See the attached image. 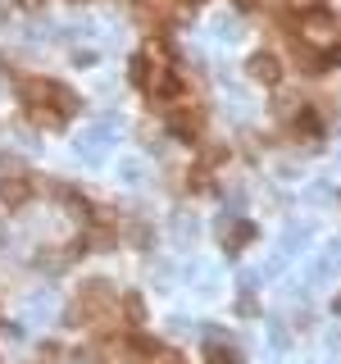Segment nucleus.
Wrapping results in <instances>:
<instances>
[{
    "label": "nucleus",
    "instance_id": "obj_2",
    "mask_svg": "<svg viewBox=\"0 0 341 364\" xmlns=\"http://www.w3.org/2000/svg\"><path fill=\"white\" fill-rule=\"evenodd\" d=\"M250 73H255L259 82H273V78L282 73V64L273 60V55H255V60H250Z\"/></svg>",
    "mask_w": 341,
    "mask_h": 364
},
{
    "label": "nucleus",
    "instance_id": "obj_1",
    "mask_svg": "<svg viewBox=\"0 0 341 364\" xmlns=\"http://www.w3.org/2000/svg\"><path fill=\"white\" fill-rule=\"evenodd\" d=\"M27 191H32V187H27L23 178H5V182H0V200H5V205H23Z\"/></svg>",
    "mask_w": 341,
    "mask_h": 364
},
{
    "label": "nucleus",
    "instance_id": "obj_3",
    "mask_svg": "<svg viewBox=\"0 0 341 364\" xmlns=\"http://www.w3.org/2000/svg\"><path fill=\"white\" fill-rule=\"evenodd\" d=\"M205 360H210V364H241L237 351H232V346H219V342H205Z\"/></svg>",
    "mask_w": 341,
    "mask_h": 364
},
{
    "label": "nucleus",
    "instance_id": "obj_4",
    "mask_svg": "<svg viewBox=\"0 0 341 364\" xmlns=\"http://www.w3.org/2000/svg\"><path fill=\"white\" fill-rule=\"evenodd\" d=\"M250 237H255V228H250V223H237L228 237H223V246H228V251H237V246H246Z\"/></svg>",
    "mask_w": 341,
    "mask_h": 364
}]
</instances>
